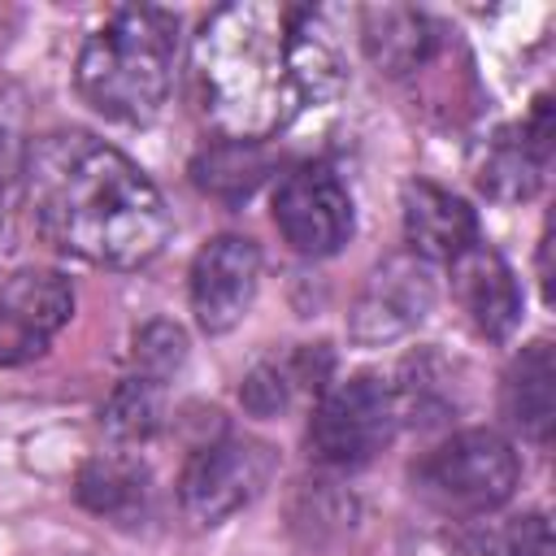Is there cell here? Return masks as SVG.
<instances>
[{
    "instance_id": "6da1fadb",
    "label": "cell",
    "mask_w": 556,
    "mask_h": 556,
    "mask_svg": "<svg viewBox=\"0 0 556 556\" xmlns=\"http://www.w3.org/2000/svg\"><path fill=\"white\" fill-rule=\"evenodd\" d=\"M195 87L226 139L261 143L343 87V61L313 9L243 0L195 35Z\"/></svg>"
},
{
    "instance_id": "7a4b0ae2",
    "label": "cell",
    "mask_w": 556,
    "mask_h": 556,
    "mask_svg": "<svg viewBox=\"0 0 556 556\" xmlns=\"http://www.w3.org/2000/svg\"><path fill=\"white\" fill-rule=\"evenodd\" d=\"M26 204L43 243L104 269H139L169 239V208L156 182L126 152L83 130L30 143Z\"/></svg>"
},
{
    "instance_id": "3957f363",
    "label": "cell",
    "mask_w": 556,
    "mask_h": 556,
    "mask_svg": "<svg viewBox=\"0 0 556 556\" xmlns=\"http://www.w3.org/2000/svg\"><path fill=\"white\" fill-rule=\"evenodd\" d=\"M178 17L152 4L117 9L96 35H87L74 83L78 96L109 122L148 126L174 83Z\"/></svg>"
},
{
    "instance_id": "277c9868",
    "label": "cell",
    "mask_w": 556,
    "mask_h": 556,
    "mask_svg": "<svg viewBox=\"0 0 556 556\" xmlns=\"http://www.w3.org/2000/svg\"><path fill=\"white\" fill-rule=\"evenodd\" d=\"M521 465L504 434L460 430L413 465V486L443 513H491L517 491Z\"/></svg>"
},
{
    "instance_id": "5b68a950",
    "label": "cell",
    "mask_w": 556,
    "mask_h": 556,
    "mask_svg": "<svg viewBox=\"0 0 556 556\" xmlns=\"http://www.w3.org/2000/svg\"><path fill=\"white\" fill-rule=\"evenodd\" d=\"M395 421H400L395 391L374 374H356L321 391L308 417V452L334 469L365 465L391 443Z\"/></svg>"
},
{
    "instance_id": "8992f818",
    "label": "cell",
    "mask_w": 556,
    "mask_h": 556,
    "mask_svg": "<svg viewBox=\"0 0 556 556\" xmlns=\"http://www.w3.org/2000/svg\"><path fill=\"white\" fill-rule=\"evenodd\" d=\"M274 447L248 434H222L191 452L178 478V504L195 526H217L248 508L274 478Z\"/></svg>"
},
{
    "instance_id": "52a82bcc",
    "label": "cell",
    "mask_w": 556,
    "mask_h": 556,
    "mask_svg": "<svg viewBox=\"0 0 556 556\" xmlns=\"http://www.w3.org/2000/svg\"><path fill=\"white\" fill-rule=\"evenodd\" d=\"M274 226L300 256H330L352 239V195L330 165H300L274 191Z\"/></svg>"
},
{
    "instance_id": "ba28073f",
    "label": "cell",
    "mask_w": 556,
    "mask_h": 556,
    "mask_svg": "<svg viewBox=\"0 0 556 556\" xmlns=\"http://www.w3.org/2000/svg\"><path fill=\"white\" fill-rule=\"evenodd\" d=\"M74 313V287L56 269H17L0 282V365H26L48 352Z\"/></svg>"
},
{
    "instance_id": "9c48e42d",
    "label": "cell",
    "mask_w": 556,
    "mask_h": 556,
    "mask_svg": "<svg viewBox=\"0 0 556 556\" xmlns=\"http://www.w3.org/2000/svg\"><path fill=\"white\" fill-rule=\"evenodd\" d=\"M434 278L426 269V261L417 256H391L382 261L356 304H352V317H348V334L361 343V348H378V343H391L408 330H417L430 308H434Z\"/></svg>"
},
{
    "instance_id": "30bf717a",
    "label": "cell",
    "mask_w": 556,
    "mask_h": 556,
    "mask_svg": "<svg viewBox=\"0 0 556 556\" xmlns=\"http://www.w3.org/2000/svg\"><path fill=\"white\" fill-rule=\"evenodd\" d=\"M261 282V248L248 235H217L191 261V313L204 334H226L243 321Z\"/></svg>"
},
{
    "instance_id": "8fae6325",
    "label": "cell",
    "mask_w": 556,
    "mask_h": 556,
    "mask_svg": "<svg viewBox=\"0 0 556 556\" xmlns=\"http://www.w3.org/2000/svg\"><path fill=\"white\" fill-rule=\"evenodd\" d=\"M400 208H404V239H408L413 256L426 261V265L430 261L452 265L465 248L478 243L473 208L460 195H452L447 187H439V182H426V178L404 182Z\"/></svg>"
},
{
    "instance_id": "7c38bea8",
    "label": "cell",
    "mask_w": 556,
    "mask_h": 556,
    "mask_svg": "<svg viewBox=\"0 0 556 556\" xmlns=\"http://www.w3.org/2000/svg\"><path fill=\"white\" fill-rule=\"evenodd\" d=\"M552 161V100L539 96L530 122L500 130L478 169V187L495 200H526L539 191Z\"/></svg>"
},
{
    "instance_id": "4fadbf2b",
    "label": "cell",
    "mask_w": 556,
    "mask_h": 556,
    "mask_svg": "<svg viewBox=\"0 0 556 556\" xmlns=\"http://www.w3.org/2000/svg\"><path fill=\"white\" fill-rule=\"evenodd\" d=\"M452 287L460 308L469 313V321L486 334V339H508L521 321V291L513 269L504 265V256L495 248H486L482 239L473 248H465L452 261Z\"/></svg>"
},
{
    "instance_id": "5bb4252c",
    "label": "cell",
    "mask_w": 556,
    "mask_h": 556,
    "mask_svg": "<svg viewBox=\"0 0 556 556\" xmlns=\"http://www.w3.org/2000/svg\"><path fill=\"white\" fill-rule=\"evenodd\" d=\"M500 404H504V417L526 439H534V443H547L552 439V421H556V369H552V343L547 339H534L508 365Z\"/></svg>"
},
{
    "instance_id": "9a60e30c",
    "label": "cell",
    "mask_w": 556,
    "mask_h": 556,
    "mask_svg": "<svg viewBox=\"0 0 556 556\" xmlns=\"http://www.w3.org/2000/svg\"><path fill=\"white\" fill-rule=\"evenodd\" d=\"M361 43H365V56L378 65V74L400 78L426 65V56L434 52V30L417 9L374 4L361 13Z\"/></svg>"
},
{
    "instance_id": "2e32d148",
    "label": "cell",
    "mask_w": 556,
    "mask_h": 556,
    "mask_svg": "<svg viewBox=\"0 0 556 556\" xmlns=\"http://www.w3.org/2000/svg\"><path fill=\"white\" fill-rule=\"evenodd\" d=\"M330 374V352L317 343V348H295L287 356H269L261 361L243 387H239V400L248 413L256 417H274L282 413L300 391H321V378Z\"/></svg>"
},
{
    "instance_id": "e0dca14e",
    "label": "cell",
    "mask_w": 556,
    "mask_h": 556,
    "mask_svg": "<svg viewBox=\"0 0 556 556\" xmlns=\"http://www.w3.org/2000/svg\"><path fill=\"white\" fill-rule=\"evenodd\" d=\"M78 500L113 521H135L148 504V469L130 456H96L78 473Z\"/></svg>"
},
{
    "instance_id": "ac0fdd59",
    "label": "cell",
    "mask_w": 556,
    "mask_h": 556,
    "mask_svg": "<svg viewBox=\"0 0 556 556\" xmlns=\"http://www.w3.org/2000/svg\"><path fill=\"white\" fill-rule=\"evenodd\" d=\"M269 169V156L261 143H248V139H222L213 143L208 152H200L191 161V178L200 191L235 204V200H248L256 191V182L265 178Z\"/></svg>"
},
{
    "instance_id": "d6986e66",
    "label": "cell",
    "mask_w": 556,
    "mask_h": 556,
    "mask_svg": "<svg viewBox=\"0 0 556 556\" xmlns=\"http://www.w3.org/2000/svg\"><path fill=\"white\" fill-rule=\"evenodd\" d=\"M104 430L122 443H135V439H148L156 426H161V382L143 378V374H130L126 382H117V391L109 395L104 413H100Z\"/></svg>"
},
{
    "instance_id": "ffe728a7",
    "label": "cell",
    "mask_w": 556,
    "mask_h": 556,
    "mask_svg": "<svg viewBox=\"0 0 556 556\" xmlns=\"http://www.w3.org/2000/svg\"><path fill=\"white\" fill-rule=\"evenodd\" d=\"M182 356H187V334H182L174 321H152V326H143L139 339H135V365H139V374L152 378V382L169 378V374L182 365Z\"/></svg>"
},
{
    "instance_id": "44dd1931",
    "label": "cell",
    "mask_w": 556,
    "mask_h": 556,
    "mask_svg": "<svg viewBox=\"0 0 556 556\" xmlns=\"http://www.w3.org/2000/svg\"><path fill=\"white\" fill-rule=\"evenodd\" d=\"M478 556H552V526L543 513L513 517L486 534V543H478Z\"/></svg>"
},
{
    "instance_id": "7402d4cb",
    "label": "cell",
    "mask_w": 556,
    "mask_h": 556,
    "mask_svg": "<svg viewBox=\"0 0 556 556\" xmlns=\"http://www.w3.org/2000/svg\"><path fill=\"white\" fill-rule=\"evenodd\" d=\"M400 556H478V543L452 526H426V530L404 534Z\"/></svg>"
}]
</instances>
